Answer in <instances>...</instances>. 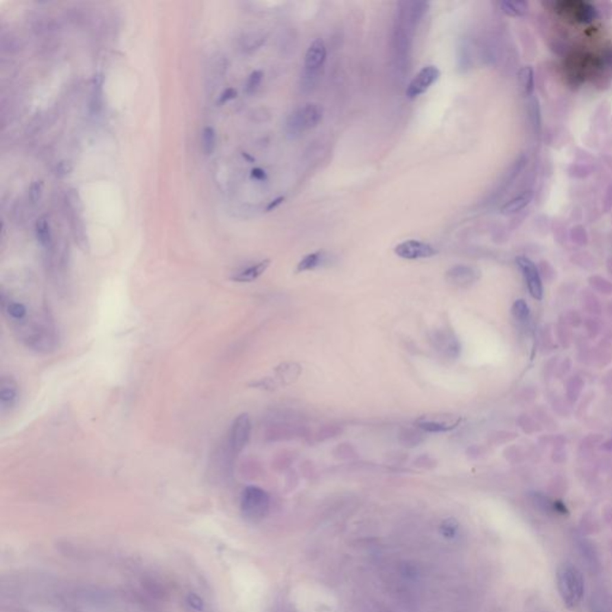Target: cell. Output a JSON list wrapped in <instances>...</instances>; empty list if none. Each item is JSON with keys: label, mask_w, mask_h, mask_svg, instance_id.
<instances>
[{"label": "cell", "mask_w": 612, "mask_h": 612, "mask_svg": "<svg viewBox=\"0 0 612 612\" xmlns=\"http://www.w3.org/2000/svg\"><path fill=\"white\" fill-rule=\"evenodd\" d=\"M556 584L562 602L569 610L579 607L585 594V579L578 567L565 562L557 568Z\"/></svg>", "instance_id": "1"}, {"label": "cell", "mask_w": 612, "mask_h": 612, "mask_svg": "<svg viewBox=\"0 0 612 612\" xmlns=\"http://www.w3.org/2000/svg\"><path fill=\"white\" fill-rule=\"evenodd\" d=\"M323 119V108L316 103H306L294 109L288 116L285 125V132L290 139H297L306 130L318 126Z\"/></svg>", "instance_id": "2"}, {"label": "cell", "mask_w": 612, "mask_h": 612, "mask_svg": "<svg viewBox=\"0 0 612 612\" xmlns=\"http://www.w3.org/2000/svg\"><path fill=\"white\" fill-rule=\"evenodd\" d=\"M270 497L262 488L250 486L246 488L241 497V512L249 521L257 523L268 515Z\"/></svg>", "instance_id": "3"}, {"label": "cell", "mask_w": 612, "mask_h": 612, "mask_svg": "<svg viewBox=\"0 0 612 612\" xmlns=\"http://www.w3.org/2000/svg\"><path fill=\"white\" fill-rule=\"evenodd\" d=\"M327 60V46L322 38L311 42L304 58V75L306 80H314L320 75Z\"/></svg>", "instance_id": "4"}, {"label": "cell", "mask_w": 612, "mask_h": 612, "mask_svg": "<svg viewBox=\"0 0 612 612\" xmlns=\"http://www.w3.org/2000/svg\"><path fill=\"white\" fill-rule=\"evenodd\" d=\"M251 420L248 414L238 415L232 422L230 436H228V446L233 455L239 454L246 449L248 443L250 440Z\"/></svg>", "instance_id": "5"}, {"label": "cell", "mask_w": 612, "mask_h": 612, "mask_svg": "<svg viewBox=\"0 0 612 612\" xmlns=\"http://www.w3.org/2000/svg\"><path fill=\"white\" fill-rule=\"evenodd\" d=\"M440 75V70L436 66L427 65L422 67L421 70L419 71L418 75H415L409 83L408 89L405 91L407 97L409 99L420 97L421 95L428 91V89L431 88L433 84L438 82Z\"/></svg>", "instance_id": "6"}, {"label": "cell", "mask_w": 612, "mask_h": 612, "mask_svg": "<svg viewBox=\"0 0 612 612\" xmlns=\"http://www.w3.org/2000/svg\"><path fill=\"white\" fill-rule=\"evenodd\" d=\"M395 254L404 259V260H420V259H428L438 254L434 246L426 242L409 239L399 243L395 246Z\"/></svg>", "instance_id": "7"}, {"label": "cell", "mask_w": 612, "mask_h": 612, "mask_svg": "<svg viewBox=\"0 0 612 612\" xmlns=\"http://www.w3.org/2000/svg\"><path fill=\"white\" fill-rule=\"evenodd\" d=\"M460 419L447 415H425L415 421V425L427 433H444L455 429Z\"/></svg>", "instance_id": "8"}, {"label": "cell", "mask_w": 612, "mask_h": 612, "mask_svg": "<svg viewBox=\"0 0 612 612\" xmlns=\"http://www.w3.org/2000/svg\"><path fill=\"white\" fill-rule=\"evenodd\" d=\"M517 263L519 266L520 270L524 275L525 281L528 283V287H529L531 296L536 298V299H542V280H541V275H539V272H538L536 265H534L532 261L528 259V257H524V256L518 257Z\"/></svg>", "instance_id": "9"}, {"label": "cell", "mask_w": 612, "mask_h": 612, "mask_svg": "<svg viewBox=\"0 0 612 612\" xmlns=\"http://www.w3.org/2000/svg\"><path fill=\"white\" fill-rule=\"evenodd\" d=\"M445 278L456 287H470L480 279V272L470 266L457 265L446 272Z\"/></svg>", "instance_id": "10"}, {"label": "cell", "mask_w": 612, "mask_h": 612, "mask_svg": "<svg viewBox=\"0 0 612 612\" xmlns=\"http://www.w3.org/2000/svg\"><path fill=\"white\" fill-rule=\"evenodd\" d=\"M19 399V385L11 378L4 377L0 384V403L3 409L12 408Z\"/></svg>", "instance_id": "11"}, {"label": "cell", "mask_w": 612, "mask_h": 612, "mask_svg": "<svg viewBox=\"0 0 612 612\" xmlns=\"http://www.w3.org/2000/svg\"><path fill=\"white\" fill-rule=\"evenodd\" d=\"M270 265V260H263L256 263V265L250 266L248 268L243 269L239 273L232 276V280L236 283H252L256 279L260 278L262 274L265 273Z\"/></svg>", "instance_id": "12"}, {"label": "cell", "mask_w": 612, "mask_h": 612, "mask_svg": "<svg viewBox=\"0 0 612 612\" xmlns=\"http://www.w3.org/2000/svg\"><path fill=\"white\" fill-rule=\"evenodd\" d=\"M328 262V255L323 250L315 251L311 252L309 255L304 256L302 260L299 261L297 266L298 273H304V272H310L315 269L323 267Z\"/></svg>", "instance_id": "13"}, {"label": "cell", "mask_w": 612, "mask_h": 612, "mask_svg": "<svg viewBox=\"0 0 612 612\" xmlns=\"http://www.w3.org/2000/svg\"><path fill=\"white\" fill-rule=\"evenodd\" d=\"M568 14L581 22H589L593 19L594 10L586 3H561Z\"/></svg>", "instance_id": "14"}, {"label": "cell", "mask_w": 612, "mask_h": 612, "mask_svg": "<svg viewBox=\"0 0 612 612\" xmlns=\"http://www.w3.org/2000/svg\"><path fill=\"white\" fill-rule=\"evenodd\" d=\"M532 199V193L531 191H525L523 194L515 196V199L510 200L507 204L502 207L501 212L504 214H515L519 212L521 209H524L530 201Z\"/></svg>", "instance_id": "15"}, {"label": "cell", "mask_w": 612, "mask_h": 612, "mask_svg": "<svg viewBox=\"0 0 612 612\" xmlns=\"http://www.w3.org/2000/svg\"><path fill=\"white\" fill-rule=\"evenodd\" d=\"M1 304H3L5 314L9 316L11 320H16V322H22V320H27L28 309H27V306L24 305L23 303L12 302V301L5 302V301H3Z\"/></svg>", "instance_id": "16"}, {"label": "cell", "mask_w": 612, "mask_h": 612, "mask_svg": "<svg viewBox=\"0 0 612 612\" xmlns=\"http://www.w3.org/2000/svg\"><path fill=\"white\" fill-rule=\"evenodd\" d=\"M436 344H439V348H440V351L445 353L446 355H451V357H456L457 355V353L459 352V344L458 341L456 340L455 336L452 334H443L440 336H436Z\"/></svg>", "instance_id": "17"}, {"label": "cell", "mask_w": 612, "mask_h": 612, "mask_svg": "<svg viewBox=\"0 0 612 612\" xmlns=\"http://www.w3.org/2000/svg\"><path fill=\"white\" fill-rule=\"evenodd\" d=\"M36 238L42 246H49L51 243V226L46 217L38 219L36 223Z\"/></svg>", "instance_id": "18"}, {"label": "cell", "mask_w": 612, "mask_h": 612, "mask_svg": "<svg viewBox=\"0 0 612 612\" xmlns=\"http://www.w3.org/2000/svg\"><path fill=\"white\" fill-rule=\"evenodd\" d=\"M501 9L508 16H523L528 12V4L525 1H504L501 3Z\"/></svg>", "instance_id": "19"}, {"label": "cell", "mask_w": 612, "mask_h": 612, "mask_svg": "<svg viewBox=\"0 0 612 612\" xmlns=\"http://www.w3.org/2000/svg\"><path fill=\"white\" fill-rule=\"evenodd\" d=\"M215 149V132L212 127H204L202 130V150L204 154H212Z\"/></svg>", "instance_id": "20"}, {"label": "cell", "mask_w": 612, "mask_h": 612, "mask_svg": "<svg viewBox=\"0 0 612 612\" xmlns=\"http://www.w3.org/2000/svg\"><path fill=\"white\" fill-rule=\"evenodd\" d=\"M519 79L520 85L526 95H531L534 93V72L530 67H524L523 70L520 71Z\"/></svg>", "instance_id": "21"}, {"label": "cell", "mask_w": 612, "mask_h": 612, "mask_svg": "<svg viewBox=\"0 0 612 612\" xmlns=\"http://www.w3.org/2000/svg\"><path fill=\"white\" fill-rule=\"evenodd\" d=\"M263 42H265V36H262L260 34H249V35H246V38H243L242 47L244 51H255L263 45Z\"/></svg>", "instance_id": "22"}, {"label": "cell", "mask_w": 612, "mask_h": 612, "mask_svg": "<svg viewBox=\"0 0 612 612\" xmlns=\"http://www.w3.org/2000/svg\"><path fill=\"white\" fill-rule=\"evenodd\" d=\"M263 79V72L262 71H254L246 82V93L252 95L257 91V89L260 88L261 82Z\"/></svg>", "instance_id": "23"}, {"label": "cell", "mask_w": 612, "mask_h": 612, "mask_svg": "<svg viewBox=\"0 0 612 612\" xmlns=\"http://www.w3.org/2000/svg\"><path fill=\"white\" fill-rule=\"evenodd\" d=\"M579 547L581 549V554H582V556H585L586 558V561L589 562L591 566H598V561H597V555L594 554L593 549L591 547V544L584 541V539H581L579 542Z\"/></svg>", "instance_id": "24"}, {"label": "cell", "mask_w": 612, "mask_h": 612, "mask_svg": "<svg viewBox=\"0 0 612 612\" xmlns=\"http://www.w3.org/2000/svg\"><path fill=\"white\" fill-rule=\"evenodd\" d=\"M513 315H515V318L517 320H519L520 322H525V320H528L529 318L530 311L529 306L528 304L524 302V301H517V302L513 304Z\"/></svg>", "instance_id": "25"}, {"label": "cell", "mask_w": 612, "mask_h": 612, "mask_svg": "<svg viewBox=\"0 0 612 612\" xmlns=\"http://www.w3.org/2000/svg\"><path fill=\"white\" fill-rule=\"evenodd\" d=\"M457 531H458V523H457V520L450 518V519H446L445 521H443V524H441L440 526V534H443L444 537H455Z\"/></svg>", "instance_id": "26"}, {"label": "cell", "mask_w": 612, "mask_h": 612, "mask_svg": "<svg viewBox=\"0 0 612 612\" xmlns=\"http://www.w3.org/2000/svg\"><path fill=\"white\" fill-rule=\"evenodd\" d=\"M42 193H43V182H34L32 187H30V193H29L30 201L33 204H38V201L41 200Z\"/></svg>", "instance_id": "27"}, {"label": "cell", "mask_w": 612, "mask_h": 612, "mask_svg": "<svg viewBox=\"0 0 612 612\" xmlns=\"http://www.w3.org/2000/svg\"><path fill=\"white\" fill-rule=\"evenodd\" d=\"M237 91L235 89H226L225 91H224L222 95H220V98H219L218 103L219 104H224V103L228 102V101H231L233 98L236 97Z\"/></svg>", "instance_id": "28"}, {"label": "cell", "mask_w": 612, "mask_h": 612, "mask_svg": "<svg viewBox=\"0 0 612 612\" xmlns=\"http://www.w3.org/2000/svg\"><path fill=\"white\" fill-rule=\"evenodd\" d=\"M71 172H72V165H71L70 163L61 162L59 163L58 167H56V175H58V176H66V175H69Z\"/></svg>", "instance_id": "29"}, {"label": "cell", "mask_w": 612, "mask_h": 612, "mask_svg": "<svg viewBox=\"0 0 612 612\" xmlns=\"http://www.w3.org/2000/svg\"><path fill=\"white\" fill-rule=\"evenodd\" d=\"M189 602H191V607L196 609V610H201L202 609V602H201V599L198 598L196 596H189Z\"/></svg>", "instance_id": "30"}, {"label": "cell", "mask_w": 612, "mask_h": 612, "mask_svg": "<svg viewBox=\"0 0 612 612\" xmlns=\"http://www.w3.org/2000/svg\"><path fill=\"white\" fill-rule=\"evenodd\" d=\"M252 177L256 178V180H265L266 178V172L262 170V169H254L252 170Z\"/></svg>", "instance_id": "31"}, {"label": "cell", "mask_w": 612, "mask_h": 612, "mask_svg": "<svg viewBox=\"0 0 612 612\" xmlns=\"http://www.w3.org/2000/svg\"><path fill=\"white\" fill-rule=\"evenodd\" d=\"M283 201V198H278V199L274 200L273 202H270L268 207H267V211H270V209H274L276 206L281 204Z\"/></svg>", "instance_id": "32"}, {"label": "cell", "mask_w": 612, "mask_h": 612, "mask_svg": "<svg viewBox=\"0 0 612 612\" xmlns=\"http://www.w3.org/2000/svg\"><path fill=\"white\" fill-rule=\"evenodd\" d=\"M596 612H603V611H596Z\"/></svg>", "instance_id": "33"}]
</instances>
